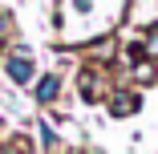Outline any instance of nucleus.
<instances>
[{"instance_id":"1","label":"nucleus","mask_w":158,"mask_h":154,"mask_svg":"<svg viewBox=\"0 0 158 154\" xmlns=\"http://www.w3.org/2000/svg\"><path fill=\"white\" fill-rule=\"evenodd\" d=\"M8 77L16 85H28V81H33V57H28V49H16L8 57Z\"/></svg>"},{"instance_id":"2","label":"nucleus","mask_w":158,"mask_h":154,"mask_svg":"<svg viewBox=\"0 0 158 154\" xmlns=\"http://www.w3.org/2000/svg\"><path fill=\"white\" fill-rule=\"evenodd\" d=\"M81 98L102 102V69H81Z\"/></svg>"},{"instance_id":"3","label":"nucleus","mask_w":158,"mask_h":154,"mask_svg":"<svg viewBox=\"0 0 158 154\" xmlns=\"http://www.w3.org/2000/svg\"><path fill=\"white\" fill-rule=\"evenodd\" d=\"M57 94H61V77H57V73H49V77L37 81V102H41V106H49Z\"/></svg>"},{"instance_id":"4","label":"nucleus","mask_w":158,"mask_h":154,"mask_svg":"<svg viewBox=\"0 0 158 154\" xmlns=\"http://www.w3.org/2000/svg\"><path fill=\"white\" fill-rule=\"evenodd\" d=\"M110 110H114L118 118H122V114H134V110H138V98H134V94H114V98H110Z\"/></svg>"},{"instance_id":"5","label":"nucleus","mask_w":158,"mask_h":154,"mask_svg":"<svg viewBox=\"0 0 158 154\" xmlns=\"http://www.w3.org/2000/svg\"><path fill=\"white\" fill-rule=\"evenodd\" d=\"M146 53H150V61L158 57V28H154V33H150V41H146Z\"/></svg>"},{"instance_id":"6","label":"nucleus","mask_w":158,"mask_h":154,"mask_svg":"<svg viewBox=\"0 0 158 154\" xmlns=\"http://www.w3.org/2000/svg\"><path fill=\"white\" fill-rule=\"evenodd\" d=\"M4 28H8V12H0V37H4Z\"/></svg>"},{"instance_id":"7","label":"nucleus","mask_w":158,"mask_h":154,"mask_svg":"<svg viewBox=\"0 0 158 154\" xmlns=\"http://www.w3.org/2000/svg\"><path fill=\"white\" fill-rule=\"evenodd\" d=\"M93 154H102V150H93Z\"/></svg>"}]
</instances>
